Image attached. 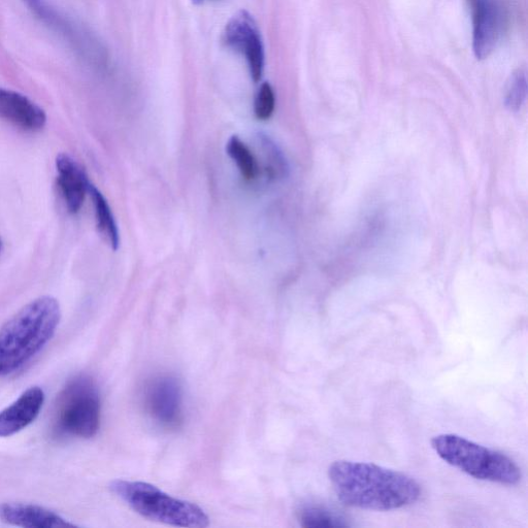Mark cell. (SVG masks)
I'll return each instance as SVG.
<instances>
[{"label": "cell", "mask_w": 528, "mask_h": 528, "mask_svg": "<svg viewBox=\"0 0 528 528\" xmlns=\"http://www.w3.org/2000/svg\"><path fill=\"white\" fill-rule=\"evenodd\" d=\"M328 477L338 499L352 508L398 510L413 505L421 495L413 478L366 462L335 461Z\"/></svg>", "instance_id": "obj_1"}, {"label": "cell", "mask_w": 528, "mask_h": 528, "mask_svg": "<svg viewBox=\"0 0 528 528\" xmlns=\"http://www.w3.org/2000/svg\"><path fill=\"white\" fill-rule=\"evenodd\" d=\"M61 319L59 303L43 296L0 328V378L22 369L51 341Z\"/></svg>", "instance_id": "obj_2"}, {"label": "cell", "mask_w": 528, "mask_h": 528, "mask_svg": "<svg viewBox=\"0 0 528 528\" xmlns=\"http://www.w3.org/2000/svg\"><path fill=\"white\" fill-rule=\"evenodd\" d=\"M432 446L447 464L478 480L503 485H516L521 481L519 467L502 452L456 435L437 436Z\"/></svg>", "instance_id": "obj_3"}, {"label": "cell", "mask_w": 528, "mask_h": 528, "mask_svg": "<svg viewBox=\"0 0 528 528\" xmlns=\"http://www.w3.org/2000/svg\"><path fill=\"white\" fill-rule=\"evenodd\" d=\"M110 488L132 510L150 520L180 527L209 526V517L202 508L175 499L151 484L116 480Z\"/></svg>", "instance_id": "obj_4"}, {"label": "cell", "mask_w": 528, "mask_h": 528, "mask_svg": "<svg viewBox=\"0 0 528 528\" xmlns=\"http://www.w3.org/2000/svg\"><path fill=\"white\" fill-rule=\"evenodd\" d=\"M58 434L81 439L96 436L101 426V400L93 381L77 377L59 395L55 412Z\"/></svg>", "instance_id": "obj_5"}, {"label": "cell", "mask_w": 528, "mask_h": 528, "mask_svg": "<svg viewBox=\"0 0 528 528\" xmlns=\"http://www.w3.org/2000/svg\"><path fill=\"white\" fill-rule=\"evenodd\" d=\"M223 43L246 58L253 81L259 82L264 71V47L258 26L247 11H240L229 20Z\"/></svg>", "instance_id": "obj_6"}, {"label": "cell", "mask_w": 528, "mask_h": 528, "mask_svg": "<svg viewBox=\"0 0 528 528\" xmlns=\"http://www.w3.org/2000/svg\"><path fill=\"white\" fill-rule=\"evenodd\" d=\"M145 407L160 425L178 427L183 420V393L179 380L169 375L154 378L146 388Z\"/></svg>", "instance_id": "obj_7"}, {"label": "cell", "mask_w": 528, "mask_h": 528, "mask_svg": "<svg viewBox=\"0 0 528 528\" xmlns=\"http://www.w3.org/2000/svg\"><path fill=\"white\" fill-rule=\"evenodd\" d=\"M473 13V49L478 59L487 58L497 48L506 25L500 0H469Z\"/></svg>", "instance_id": "obj_8"}, {"label": "cell", "mask_w": 528, "mask_h": 528, "mask_svg": "<svg viewBox=\"0 0 528 528\" xmlns=\"http://www.w3.org/2000/svg\"><path fill=\"white\" fill-rule=\"evenodd\" d=\"M45 399V392L39 386L24 391L12 405L0 412V438L12 437L35 421Z\"/></svg>", "instance_id": "obj_9"}, {"label": "cell", "mask_w": 528, "mask_h": 528, "mask_svg": "<svg viewBox=\"0 0 528 528\" xmlns=\"http://www.w3.org/2000/svg\"><path fill=\"white\" fill-rule=\"evenodd\" d=\"M0 117L26 131L44 128L47 116L43 109L26 96L0 88Z\"/></svg>", "instance_id": "obj_10"}, {"label": "cell", "mask_w": 528, "mask_h": 528, "mask_svg": "<svg viewBox=\"0 0 528 528\" xmlns=\"http://www.w3.org/2000/svg\"><path fill=\"white\" fill-rule=\"evenodd\" d=\"M0 520L25 528H66L75 524L55 512L37 505L4 503L0 505Z\"/></svg>", "instance_id": "obj_11"}, {"label": "cell", "mask_w": 528, "mask_h": 528, "mask_svg": "<svg viewBox=\"0 0 528 528\" xmlns=\"http://www.w3.org/2000/svg\"><path fill=\"white\" fill-rule=\"evenodd\" d=\"M58 184L66 207L71 214H77L83 206L89 190V181L83 169L69 155L59 154L56 158Z\"/></svg>", "instance_id": "obj_12"}, {"label": "cell", "mask_w": 528, "mask_h": 528, "mask_svg": "<svg viewBox=\"0 0 528 528\" xmlns=\"http://www.w3.org/2000/svg\"><path fill=\"white\" fill-rule=\"evenodd\" d=\"M88 192L92 197L99 233H101L113 250H118L120 245L119 230L106 197L91 184L89 185Z\"/></svg>", "instance_id": "obj_13"}, {"label": "cell", "mask_w": 528, "mask_h": 528, "mask_svg": "<svg viewBox=\"0 0 528 528\" xmlns=\"http://www.w3.org/2000/svg\"><path fill=\"white\" fill-rule=\"evenodd\" d=\"M29 11L52 30L59 32L65 39L74 36L72 24L63 18L46 0H23Z\"/></svg>", "instance_id": "obj_14"}, {"label": "cell", "mask_w": 528, "mask_h": 528, "mask_svg": "<svg viewBox=\"0 0 528 528\" xmlns=\"http://www.w3.org/2000/svg\"><path fill=\"white\" fill-rule=\"evenodd\" d=\"M227 153L235 161L243 178L254 180L258 175L257 161L248 146L238 137L231 138L226 147Z\"/></svg>", "instance_id": "obj_15"}, {"label": "cell", "mask_w": 528, "mask_h": 528, "mask_svg": "<svg viewBox=\"0 0 528 528\" xmlns=\"http://www.w3.org/2000/svg\"><path fill=\"white\" fill-rule=\"evenodd\" d=\"M300 521L304 527H346L348 523L342 517L322 507H306L300 513Z\"/></svg>", "instance_id": "obj_16"}, {"label": "cell", "mask_w": 528, "mask_h": 528, "mask_svg": "<svg viewBox=\"0 0 528 528\" xmlns=\"http://www.w3.org/2000/svg\"><path fill=\"white\" fill-rule=\"evenodd\" d=\"M275 108L276 96L274 89L269 83H263L255 97V116L258 120L267 121L273 116Z\"/></svg>", "instance_id": "obj_17"}, {"label": "cell", "mask_w": 528, "mask_h": 528, "mask_svg": "<svg viewBox=\"0 0 528 528\" xmlns=\"http://www.w3.org/2000/svg\"><path fill=\"white\" fill-rule=\"evenodd\" d=\"M526 94V75L519 70L514 74L507 95V102L511 108H516L524 101Z\"/></svg>", "instance_id": "obj_18"}, {"label": "cell", "mask_w": 528, "mask_h": 528, "mask_svg": "<svg viewBox=\"0 0 528 528\" xmlns=\"http://www.w3.org/2000/svg\"><path fill=\"white\" fill-rule=\"evenodd\" d=\"M204 2H205V0H193V3L196 4V5L203 4Z\"/></svg>", "instance_id": "obj_19"}, {"label": "cell", "mask_w": 528, "mask_h": 528, "mask_svg": "<svg viewBox=\"0 0 528 528\" xmlns=\"http://www.w3.org/2000/svg\"><path fill=\"white\" fill-rule=\"evenodd\" d=\"M2 246H3L2 240H0V251H2Z\"/></svg>", "instance_id": "obj_20"}]
</instances>
